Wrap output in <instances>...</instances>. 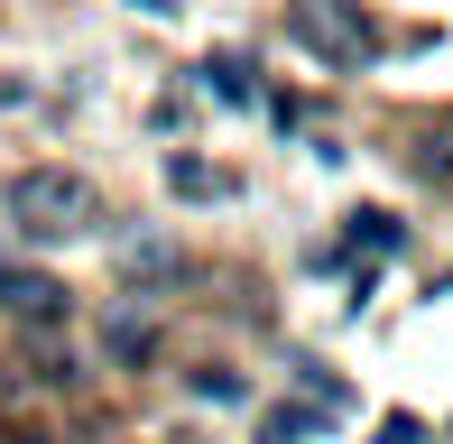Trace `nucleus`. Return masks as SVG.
<instances>
[{
    "label": "nucleus",
    "mask_w": 453,
    "mask_h": 444,
    "mask_svg": "<svg viewBox=\"0 0 453 444\" xmlns=\"http://www.w3.org/2000/svg\"><path fill=\"white\" fill-rule=\"evenodd\" d=\"M0 444H47V435H0Z\"/></svg>",
    "instance_id": "f8f14e48"
},
{
    "label": "nucleus",
    "mask_w": 453,
    "mask_h": 444,
    "mask_svg": "<svg viewBox=\"0 0 453 444\" xmlns=\"http://www.w3.org/2000/svg\"><path fill=\"white\" fill-rule=\"evenodd\" d=\"M380 444H426V426H417V417H388V426H380Z\"/></svg>",
    "instance_id": "9d476101"
},
{
    "label": "nucleus",
    "mask_w": 453,
    "mask_h": 444,
    "mask_svg": "<svg viewBox=\"0 0 453 444\" xmlns=\"http://www.w3.org/2000/svg\"><path fill=\"white\" fill-rule=\"evenodd\" d=\"M149 342H157V333H149V315H130V306L102 325V352H111V361H149Z\"/></svg>",
    "instance_id": "20e7f679"
},
{
    "label": "nucleus",
    "mask_w": 453,
    "mask_h": 444,
    "mask_svg": "<svg viewBox=\"0 0 453 444\" xmlns=\"http://www.w3.org/2000/svg\"><path fill=\"white\" fill-rule=\"evenodd\" d=\"M352 250H398V222L388 213H352Z\"/></svg>",
    "instance_id": "6e6552de"
},
{
    "label": "nucleus",
    "mask_w": 453,
    "mask_h": 444,
    "mask_svg": "<svg viewBox=\"0 0 453 444\" xmlns=\"http://www.w3.org/2000/svg\"><path fill=\"white\" fill-rule=\"evenodd\" d=\"M287 37L315 56L324 74H361L380 65V28H370L361 0H287Z\"/></svg>",
    "instance_id": "f03ea898"
},
{
    "label": "nucleus",
    "mask_w": 453,
    "mask_h": 444,
    "mask_svg": "<svg viewBox=\"0 0 453 444\" xmlns=\"http://www.w3.org/2000/svg\"><path fill=\"white\" fill-rule=\"evenodd\" d=\"M315 426H324V408H315V398H305V408H269V417H259V444H305Z\"/></svg>",
    "instance_id": "39448f33"
},
{
    "label": "nucleus",
    "mask_w": 453,
    "mask_h": 444,
    "mask_svg": "<svg viewBox=\"0 0 453 444\" xmlns=\"http://www.w3.org/2000/svg\"><path fill=\"white\" fill-rule=\"evenodd\" d=\"M0 213L28 241H74V232H93L102 195H93V176H74V167H19L10 195H0Z\"/></svg>",
    "instance_id": "f257e3e1"
},
{
    "label": "nucleus",
    "mask_w": 453,
    "mask_h": 444,
    "mask_svg": "<svg viewBox=\"0 0 453 444\" xmlns=\"http://www.w3.org/2000/svg\"><path fill=\"white\" fill-rule=\"evenodd\" d=\"M139 10H176V0H139Z\"/></svg>",
    "instance_id": "ddd939ff"
},
{
    "label": "nucleus",
    "mask_w": 453,
    "mask_h": 444,
    "mask_svg": "<svg viewBox=\"0 0 453 444\" xmlns=\"http://www.w3.org/2000/svg\"><path fill=\"white\" fill-rule=\"evenodd\" d=\"M195 398H213V408H232V398H241V379H232V371H195Z\"/></svg>",
    "instance_id": "1a4fd4ad"
},
{
    "label": "nucleus",
    "mask_w": 453,
    "mask_h": 444,
    "mask_svg": "<svg viewBox=\"0 0 453 444\" xmlns=\"http://www.w3.org/2000/svg\"><path fill=\"white\" fill-rule=\"evenodd\" d=\"M10 103H19V84H0V111H10Z\"/></svg>",
    "instance_id": "9b49d317"
},
{
    "label": "nucleus",
    "mask_w": 453,
    "mask_h": 444,
    "mask_svg": "<svg viewBox=\"0 0 453 444\" xmlns=\"http://www.w3.org/2000/svg\"><path fill=\"white\" fill-rule=\"evenodd\" d=\"M203 93H222V103H259V84H250L241 56H213V65H203Z\"/></svg>",
    "instance_id": "423d86ee"
},
{
    "label": "nucleus",
    "mask_w": 453,
    "mask_h": 444,
    "mask_svg": "<svg viewBox=\"0 0 453 444\" xmlns=\"http://www.w3.org/2000/svg\"><path fill=\"white\" fill-rule=\"evenodd\" d=\"M0 315H19V325H56V315H65V287H56L47 269H10V259H0Z\"/></svg>",
    "instance_id": "7ed1b4c3"
},
{
    "label": "nucleus",
    "mask_w": 453,
    "mask_h": 444,
    "mask_svg": "<svg viewBox=\"0 0 453 444\" xmlns=\"http://www.w3.org/2000/svg\"><path fill=\"white\" fill-rule=\"evenodd\" d=\"M167 186H176V195H195V204H203V195H222V176L203 167V157H167Z\"/></svg>",
    "instance_id": "0eeeda50"
}]
</instances>
